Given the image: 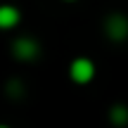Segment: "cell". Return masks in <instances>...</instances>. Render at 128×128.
<instances>
[{
    "mask_svg": "<svg viewBox=\"0 0 128 128\" xmlns=\"http://www.w3.org/2000/svg\"><path fill=\"white\" fill-rule=\"evenodd\" d=\"M104 31H107V36L112 40H124L128 36V19L124 14H112L107 19V24H104Z\"/></svg>",
    "mask_w": 128,
    "mask_h": 128,
    "instance_id": "cell-1",
    "label": "cell"
},
{
    "mask_svg": "<svg viewBox=\"0 0 128 128\" xmlns=\"http://www.w3.org/2000/svg\"><path fill=\"white\" fill-rule=\"evenodd\" d=\"M38 52H40V48H38V43L33 38H19V40H14V55L19 60H33V57H38Z\"/></svg>",
    "mask_w": 128,
    "mask_h": 128,
    "instance_id": "cell-3",
    "label": "cell"
},
{
    "mask_svg": "<svg viewBox=\"0 0 128 128\" xmlns=\"http://www.w3.org/2000/svg\"><path fill=\"white\" fill-rule=\"evenodd\" d=\"M0 128H7V126H0Z\"/></svg>",
    "mask_w": 128,
    "mask_h": 128,
    "instance_id": "cell-6",
    "label": "cell"
},
{
    "mask_svg": "<svg viewBox=\"0 0 128 128\" xmlns=\"http://www.w3.org/2000/svg\"><path fill=\"white\" fill-rule=\"evenodd\" d=\"M19 24V10L12 5H0V28H12Z\"/></svg>",
    "mask_w": 128,
    "mask_h": 128,
    "instance_id": "cell-4",
    "label": "cell"
},
{
    "mask_svg": "<svg viewBox=\"0 0 128 128\" xmlns=\"http://www.w3.org/2000/svg\"><path fill=\"white\" fill-rule=\"evenodd\" d=\"M112 124H116V126H126L128 124V109L124 104H116L112 109Z\"/></svg>",
    "mask_w": 128,
    "mask_h": 128,
    "instance_id": "cell-5",
    "label": "cell"
},
{
    "mask_svg": "<svg viewBox=\"0 0 128 128\" xmlns=\"http://www.w3.org/2000/svg\"><path fill=\"white\" fill-rule=\"evenodd\" d=\"M92 74H95V66H92L90 60H86V57L74 60V64H71V78L76 83H88L92 78Z\"/></svg>",
    "mask_w": 128,
    "mask_h": 128,
    "instance_id": "cell-2",
    "label": "cell"
}]
</instances>
